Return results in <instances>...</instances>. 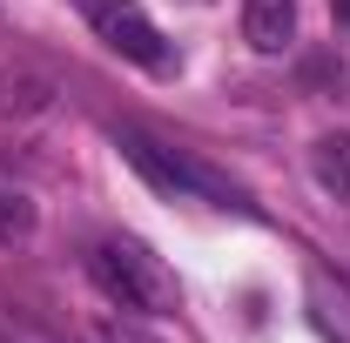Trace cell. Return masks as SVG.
I'll use <instances>...</instances> for the list:
<instances>
[{
  "label": "cell",
  "instance_id": "cell-9",
  "mask_svg": "<svg viewBox=\"0 0 350 343\" xmlns=\"http://www.w3.org/2000/svg\"><path fill=\"white\" fill-rule=\"evenodd\" d=\"M330 14H337V27L350 34V0H330Z\"/></svg>",
  "mask_w": 350,
  "mask_h": 343
},
{
  "label": "cell",
  "instance_id": "cell-6",
  "mask_svg": "<svg viewBox=\"0 0 350 343\" xmlns=\"http://www.w3.org/2000/svg\"><path fill=\"white\" fill-rule=\"evenodd\" d=\"M310 175H317L323 195L350 202V135H323V141L310 148Z\"/></svg>",
  "mask_w": 350,
  "mask_h": 343
},
{
  "label": "cell",
  "instance_id": "cell-2",
  "mask_svg": "<svg viewBox=\"0 0 350 343\" xmlns=\"http://www.w3.org/2000/svg\"><path fill=\"white\" fill-rule=\"evenodd\" d=\"M115 141H122V155H129V162L148 175L162 195L209 202V209H236V215H256V202H250L229 175H216L209 162H196V155H182V148H162V141H148V135H135V128H122Z\"/></svg>",
  "mask_w": 350,
  "mask_h": 343
},
{
  "label": "cell",
  "instance_id": "cell-1",
  "mask_svg": "<svg viewBox=\"0 0 350 343\" xmlns=\"http://www.w3.org/2000/svg\"><path fill=\"white\" fill-rule=\"evenodd\" d=\"M88 276H94V290L115 303V310H129V316H175L182 310V290H175V269L142 236H101L94 249H88Z\"/></svg>",
  "mask_w": 350,
  "mask_h": 343
},
{
  "label": "cell",
  "instance_id": "cell-5",
  "mask_svg": "<svg viewBox=\"0 0 350 343\" xmlns=\"http://www.w3.org/2000/svg\"><path fill=\"white\" fill-rule=\"evenodd\" d=\"M243 41L256 54H283L297 41V0H243Z\"/></svg>",
  "mask_w": 350,
  "mask_h": 343
},
{
  "label": "cell",
  "instance_id": "cell-8",
  "mask_svg": "<svg viewBox=\"0 0 350 343\" xmlns=\"http://www.w3.org/2000/svg\"><path fill=\"white\" fill-rule=\"evenodd\" d=\"M94 337H101V343H155L142 323H122V316H101V323H94Z\"/></svg>",
  "mask_w": 350,
  "mask_h": 343
},
{
  "label": "cell",
  "instance_id": "cell-7",
  "mask_svg": "<svg viewBox=\"0 0 350 343\" xmlns=\"http://www.w3.org/2000/svg\"><path fill=\"white\" fill-rule=\"evenodd\" d=\"M27 236H34V202L0 182V243H27Z\"/></svg>",
  "mask_w": 350,
  "mask_h": 343
},
{
  "label": "cell",
  "instance_id": "cell-4",
  "mask_svg": "<svg viewBox=\"0 0 350 343\" xmlns=\"http://www.w3.org/2000/svg\"><path fill=\"white\" fill-rule=\"evenodd\" d=\"M304 310H310V323H317V337H323V343H350V276L323 269V262H310Z\"/></svg>",
  "mask_w": 350,
  "mask_h": 343
},
{
  "label": "cell",
  "instance_id": "cell-3",
  "mask_svg": "<svg viewBox=\"0 0 350 343\" xmlns=\"http://www.w3.org/2000/svg\"><path fill=\"white\" fill-rule=\"evenodd\" d=\"M81 7V20L94 27V41L101 47H115L122 61H135V68H155V74H169L175 68V54L169 41H162V27L135 7V0H75Z\"/></svg>",
  "mask_w": 350,
  "mask_h": 343
}]
</instances>
